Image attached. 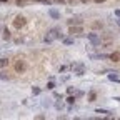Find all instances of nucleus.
<instances>
[{"label":"nucleus","instance_id":"nucleus-9","mask_svg":"<svg viewBox=\"0 0 120 120\" xmlns=\"http://www.w3.org/2000/svg\"><path fill=\"white\" fill-rule=\"evenodd\" d=\"M8 64H10V60H8V58H0V68L8 67Z\"/></svg>","mask_w":120,"mask_h":120},{"label":"nucleus","instance_id":"nucleus-12","mask_svg":"<svg viewBox=\"0 0 120 120\" xmlns=\"http://www.w3.org/2000/svg\"><path fill=\"white\" fill-rule=\"evenodd\" d=\"M0 79H2V80H10V75L5 70H2V72H0Z\"/></svg>","mask_w":120,"mask_h":120},{"label":"nucleus","instance_id":"nucleus-21","mask_svg":"<svg viewBox=\"0 0 120 120\" xmlns=\"http://www.w3.org/2000/svg\"><path fill=\"white\" fill-rule=\"evenodd\" d=\"M115 15H117V17L120 19V10H115Z\"/></svg>","mask_w":120,"mask_h":120},{"label":"nucleus","instance_id":"nucleus-16","mask_svg":"<svg viewBox=\"0 0 120 120\" xmlns=\"http://www.w3.org/2000/svg\"><path fill=\"white\" fill-rule=\"evenodd\" d=\"M64 43H65V45H72V43H73V38H72V37H67V38H64Z\"/></svg>","mask_w":120,"mask_h":120},{"label":"nucleus","instance_id":"nucleus-22","mask_svg":"<svg viewBox=\"0 0 120 120\" xmlns=\"http://www.w3.org/2000/svg\"><path fill=\"white\" fill-rule=\"evenodd\" d=\"M102 2H107V0H95V4H102Z\"/></svg>","mask_w":120,"mask_h":120},{"label":"nucleus","instance_id":"nucleus-13","mask_svg":"<svg viewBox=\"0 0 120 120\" xmlns=\"http://www.w3.org/2000/svg\"><path fill=\"white\" fill-rule=\"evenodd\" d=\"M97 100V94L95 92H90L88 94V102H95Z\"/></svg>","mask_w":120,"mask_h":120},{"label":"nucleus","instance_id":"nucleus-2","mask_svg":"<svg viewBox=\"0 0 120 120\" xmlns=\"http://www.w3.org/2000/svg\"><path fill=\"white\" fill-rule=\"evenodd\" d=\"M12 23H13V27L17 28V30H20L22 27H25V23H27V19L23 17V15H17V17L13 19V22H12Z\"/></svg>","mask_w":120,"mask_h":120},{"label":"nucleus","instance_id":"nucleus-24","mask_svg":"<svg viewBox=\"0 0 120 120\" xmlns=\"http://www.w3.org/2000/svg\"><path fill=\"white\" fill-rule=\"evenodd\" d=\"M23 2H32V0H23Z\"/></svg>","mask_w":120,"mask_h":120},{"label":"nucleus","instance_id":"nucleus-14","mask_svg":"<svg viewBox=\"0 0 120 120\" xmlns=\"http://www.w3.org/2000/svg\"><path fill=\"white\" fill-rule=\"evenodd\" d=\"M95 113H105V115H109V117H110V113H112V112L103 110V109H97V110H95Z\"/></svg>","mask_w":120,"mask_h":120},{"label":"nucleus","instance_id":"nucleus-23","mask_svg":"<svg viewBox=\"0 0 120 120\" xmlns=\"http://www.w3.org/2000/svg\"><path fill=\"white\" fill-rule=\"evenodd\" d=\"M113 100H117V102H120V97H113Z\"/></svg>","mask_w":120,"mask_h":120},{"label":"nucleus","instance_id":"nucleus-19","mask_svg":"<svg viewBox=\"0 0 120 120\" xmlns=\"http://www.w3.org/2000/svg\"><path fill=\"white\" fill-rule=\"evenodd\" d=\"M67 102H68V105H72V103L75 102V97H72V95H70V97H67Z\"/></svg>","mask_w":120,"mask_h":120},{"label":"nucleus","instance_id":"nucleus-20","mask_svg":"<svg viewBox=\"0 0 120 120\" xmlns=\"http://www.w3.org/2000/svg\"><path fill=\"white\" fill-rule=\"evenodd\" d=\"M37 2H40V4H47V5H50V4H52L50 0H37Z\"/></svg>","mask_w":120,"mask_h":120},{"label":"nucleus","instance_id":"nucleus-6","mask_svg":"<svg viewBox=\"0 0 120 120\" xmlns=\"http://www.w3.org/2000/svg\"><path fill=\"white\" fill-rule=\"evenodd\" d=\"M109 58L112 60V62H120V52H112L109 55Z\"/></svg>","mask_w":120,"mask_h":120},{"label":"nucleus","instance_id":"nucleus-18","mask_svg":"<svg viewBox=\"0 0 120 120\" xmlns=\"http://www.w3.org/2000/svg\"><path fill=\"white\" fill-rule=\"evenodd\" d=\"M47 88H49V90H53V88H55V83H53V82L50 80V82L47 83Z\"/></svg>","mask_w":120,"mask_h":120},{"label":"nucleus","instance_id":"nucleus-15","mask_svg":"<svg viewBox=\"0 0 120 120\" xmlns=\"http://www.w3.org/2000/svg\"><path fill=\"white\" fill-rule=\"evenodd\" d=\"M103 23L102 22H92V28H102Z\"/></svg>","mask_w":120,"mask_h":120},{"label":"nucleus","instance_id":"nucleus-11","mask_svg":"<svg viewBox=\"0 0 120 120\" xmlns=\"http://www.w3.org/2000/svg\"><path fill=\"white\" fill-rule=\"evenodd\" d=\"M2 34H4V35H2V37H4V40H10V37H12V35H10V30H8V28H4V32H2Z\"/></svg>","mask_w":120,"mask_h":120},{"label":"nucleus","instance_id":"nucleus-7","mask_svg":"<svg viewBox=\"0 0 120 120\" xmlns=\"http://www.w3.org/2000/svg\"><path fill=\"white\" fill-rule=\"evenodd\" d=\"M83 23V20H79V19H70V20H67V25L68 27H72V25H82Z\"/></svg>","mask_w":120,"mask_h":120},{"label":"nucleus","instance_id":"nucleus-8","mask_svg":"<svg viewBox=\"0 0 120 120\" xmlns=\"http://www.w3.org/2000/svg\"><path fill=\"white\" fill-rule=\"evenodd\" d=\"M49 15H50L52 19H55V20H57V19H60V12H58V10H55V8H50V10H49Z\"/></svg>","mask_w":120,"mask_h":120},{"label":"nucleus","instance_id":"nucleus-1","mask_svg":"<svg viewBox=\"0 0 120 120\" xmlns=\"http://www.w3.org/2000/svg\"><path fill=\"white\" fill-rule=\"evenodd\" d=\"M64 35H62V32H60V27H53V28H50L47 34H45V37H43V42L45 43H52L53 40H57V38H62Z\"/></svg>","mask_w":120,"mask_h":120},{"label":"nucleus","instance_id":"nucleus-4","mask_svg":"<svg viewBox=\"0 0 120 120\" xmlns=\"http://www.w3.org/2000/svg\"><path fill=\"white\" fill-rule=\"evenodd\" d=\"M87 38L92 42V45L94 47H97V45H100L102 43V38H100V35H97L95 32H90V34H87Z\"/></svg>","mask_w":120,"mask_h":120},{"label":"nucleus","instance_id":"nucleus-3","mask_svg":"<svg viewBox=\"0 0 120 120\" xmlns=\"http://www.w3.org/2000/svg\"><path fill=\"white\" fill-rule=\"evenodd\" d=\"M13 68H15V72L17 73H23L25 70H27V62L25 60H17V62H15V65H13Z\"/></svg>","mask_w":120,"mask_h":120},{"label":"nucleus","instance_id":"nucleus-25","mask_svg":"<svg viewBox=\"0 0 120 120\" xmlns=\"http://www.w3.org/2000/svg\"><path fill=\"white\" fill-rule=\"evenodd\" d=\"M82 2H88V0H82Z\"/></svg>","mask_w":120,"mask_h":120},{"label":"nucleus","instance_id":"nucleus-5","mask_svg":"<svg viewBox=\"0 0 120 120\" xmlns=\"http://www.w3.org/2000/svg\"><path fill=\"white\" fill-rule=\"evenodd\" d=\"M82 32H83L82 25H72V27L68 28V34H70V35H73V34H82Z\"/></svg>","mask_w":120,"mask_h":120},{"label":"nucleus","instance_id":"nucleus-17","mask_svg":"<svg viewBox=\"0 0 120 120\" xmlns=\"http://www.w3.org/2000/svg\"><path fill=\"white\" fill-rule=\"evenodd\" d=\"M40 92H42V90H40L38 87H34V88H32V94H34V95H40Z\"/></svg>","mask_w":120,"mask_h":120},{"label":"nucleus","instance_id":"nucleus-10","mask_svg":"<svg viewBox=\"0 0 120 120\" xmlns=\"http://www.w3.org/2000/svg\"><path fill=\"white\" fill-rule=\"evenodd\" d=\"M109 80H112V82H120V79H118V75H117V72H113V73H109Z\"/></svg>","mask_w":120,"mask_h":120}]
</instances>
